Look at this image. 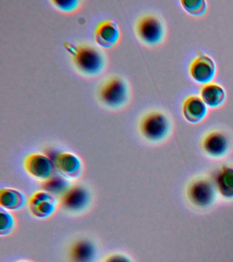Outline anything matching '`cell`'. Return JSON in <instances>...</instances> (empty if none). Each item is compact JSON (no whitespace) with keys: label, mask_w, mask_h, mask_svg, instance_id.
I'll list each match as a JSON object with an SVG mask.
<instances>
[{"label":"cell","mask_w":233,"mask_h":262,"mask_svg":"<svg viewBox=\"0 0 233 262\" xmlns=\"http://www.w3.org/2000/svg\"><path fill=\"white\" fill-rule=\"evenodd\" d=\"M71 62L77 73L87 78L99 77L108 67V57L104 49L90 43H64Z\"/></svg>","instance_id":"1"},{"label":"cell","mask_w":233,"mask_h":262,"mask_svg":"<svg viewBox=\"0 0 233 262\" xmlns=\"http://www.w3.org/2000/svg\"><path fill=\"white\" fill-rule=\"evenodd\" d=\"M97 98L104 108L120 112L130 105L132 100L130 84L121 76H109L98 87Z\"/></svg>","instance_id":"2"},{"label":"cell","mask_w":233,"mask_h":262,"mask_svg":"<svg viewBox=\"0 0 233 262\" xmlns=\"http://www.w3.org/2000/svg\"><path fill=\"white\" fill-rule=\"evenodd\" d=\"M138 130L141 136L149 142H161L171 132V120L162 111H149L141 117Z\"/></svg>","instance_id":"3"},{"label":"cell","mask_w":233,"mask_h":262,"mask_svg":"<svg viewBox=\"0 0 233 262\" xmlns=\"http://www.w3.org/2000/svg\"><path fill=\"white\" fill-rule=\"evenodd\" d=\"M137 38L145 46H159L164 41L166 29L164 23L159 16L153 13L141 15L135 24Z\"/></svg>","instance_id":"4"},{"label":"cell","mask_w":233,"mask_h":262,"mask_svg":"<svg viewBox=\"0 0 233 262\" xmlns=\"http://www.w3.org/2000/svg\"><path fill=\"white\" fill-rule=\"evenodd\" d=\"M214 182L205 178L194 180L187 190L190 203L196 208L205 209L214 204L217 195Z\"/></svg>","instance_id":"5"},{"label":"cell","mask_w":233,"mask_h":262,"mask_svg":"<svg viewBox=\"0 0 233 262\" xmlns=\"http://www.w3.org/2000/svg\"><path fill=\"white\" fill-rule=\"evenodd\" d=\"M122 33L119 25L114 18H105L96 26L94 38L98 46L103 49H112L119 45Z\"/></svg>","instance_id":"6"},{"label":"cell","mask_w":233,"mask_h":262,"mask_svg":"<svg viewBox=\"0 0 233 262\" xmlns=\"http://www.w3.org/2000/svg\"><path fill=\"white\" fill-rule=\"evenodd\" d=\"M24 167L27 173L34 179L43 182L54 176V161L44 153H32L26 157Z\"/></svg>","instance_id":"7"},{"label":"cell","mask_w":233,"mask_h":262,"mask_svg":"<svg viewBox=\"0 0 233 262\" xmlns=\"http://www.w3.org/2000/svg\"><path fill=\"white\" fill-rule=\"evenodd\" d=\"M28 204L32 216L36 219H46L56 212L59 202L56 196L44 190L34 192Z\"/></svg>","instance_id":"8"},{"label":"cell","mask_w":233,"mask_h":262,"mask_svg":"<svg viewBox=\"0 0 233 262\" xmlns=\"http://www.w3.org/2000/svg\"><path fill=\"white\" fill-rule=\"evenodd\" d=\"M91 196L85 188L79 185L71 186L60 196L59 205L61 208L71 213H79L89 206Z\"/></svg>","instance_id":"9"},{"label":"cell","mask_w":233,"mask_h":262,"mask_svg":"<svg viewBox=\"0 0 233 262\" xmlns=\"http://www.w3.org/2000/svg\"><path fill=\"white\" fill-rule=\"evenodd\" d=\"M55 168L60 175L69 179H77L82 175L83 162L74 153L63 151L54 159Z\"/></svg>","instance_id":"10"},{"label":"cell","mask_w":233,"mask_h":262,"mask_svg":"<svg viewBox=\"0 0 233 262\" xmlns=\"http://www.w3.org/2000/svg\"><path fill=\"white\" fill-rule=\"evenodd\" d=\"M202 147L206 155L214 159H219L228 152L230 140L223 131L214 130L204 137Z\"/></svg>","instance_id":"11"},{"label":"cell","mask_w":233,"mask_h":262,"mask_svg":"<svg viewBox=\"0 0 233 262\" xmlns=\"http://www.w3.org/2000/svg\"><path fill=\"white\" fill-rule=\"evenodd\" d=\"M189 73L198 83H207L216 75V64L208 55L200 54L190 64Z\"/></svg>","instance_id":"12"},{"label":"cell","mask_w":233,"mask_h":262,"mask_svg":"<svg viewBox=\"0 0 233 262\" xmlns=\"http://www.w3.org/2000/svg\"><path fill=\"white\" fill-rule=\"evenodd\" d=\"M207 108L203 100L197 96H190L184 101L183 116L188 122L198 123L204 118Z\"/></svg>","instance_id":"13"},{"label":"cell","mask_w":233,"mask_h":262,"mask_svg":"<svg viewBox=\"0 0 233 262\" xmlns=\"http://www.w3.org/2000/svg\"><path fill=\"white\" fill-rule=\"evenodd\" d=\"M95 246L87 239H80L71 246L69 257L72 262H93L96 257Z\"/></svg>","instance_id":"14"},{"label":"cell","mask_w":233,"mask_h":262,"mask_svg":"<svg viewBox=\"0 0 233 262\" xmlns=\"http://www.w3.org/2000/svg\"><path fill=\"white\" fill-rule=\"evenodd\" d=\"M217 191L226 200H233V167L224 166L217 173L214 180Z\"/></svg>","instance_id":"15"},{"label":"cell","mask_w":233,"mask_h":262,"mask_svg":"<svg viewBox=\"0 0 233 262\" xmlns=\"http://www.w3.org/2000/svg\"><path fill=\"white\" fill-rule=\"evenodd\" d=\"M27 203L26 195L20 190L5 188L0 190V206L9 211L19 210Z\"/></svg>","instance_id":"16"},{"label":"cell","mask_w":233,"mask_h":262,"mask_svg":"<svg viewBox=\"0 0 233 262\" xmlns=\"http://www.w3.org/2000/svg\"><path fill=\"white\" fill-rule=\"evenodd\" d=\"M201 96L204 103L210 107H217L224 103L226 92L218 84L208 83L202 87Z\"/></svg>","instance_id":"17"},{"label":"cell","mask_w":233,"mask_h":262,"mask_svg":"<svg viewBox=\"0 0 233 262\" xmlns=\"http://www.w3.org/2000/svg\"><path fill=\"white\" fill-rule=\"evenodd\" d=\"M70 182L62 175H54L43 182V188L54 196H62L71 187Z\"/></svg>","instance_id":"18"},{"label":"cell","mask_w":233,"mask_h":262,"mask_svg":"<svg viewBox=\"0 0 233 262\" xmlns=\"http://www.w3.org/2000/svg\"><path fill=\"white\" fill-rule=\"evenodd\" d=\"M50 2L55 9L66 14L78 12L83 6V2L80 0H52Z\"/></svg>","instance_id":"19"},{"label":"cell","mask_w":233,"mask_h":262,"mask_svg":"<svg viewBox=\"0 0 233 262\" xmlns=\"http://www.w3.org/2000/svg\"><path fill=\"white\" fill-rule=\"evenodd\" d=\"M16 227L15 217L9 210H0V234L2 236L11 234Z\"/></svg>","instance_id":"20"},{"label":"cell","mask_w":233,"mask_h":262,"mask_svg":"<svg viewBox=\"0 0 233 262\" xmlns=\"http://www.w3.org/2000/svg\"><path fill=\"white\" fill-rule=\"evenodd\" d=\"M184 9L192 15L200 16L206 12V2L203 0H181Z\"/></svg>","instance_id":"21"},{"label":"cell","mask_w":233,"mask_h":262,"mask_svg":"<svg viewBox=\"0 0 233 262\" xmlns=\"http://www.w3.org/2000/svg\"><path fill=\"white\" fill-rule=\"evenodd\" d=\"M103 262H133L128 255L121 253L112 254L106 257Z\"/></svg>","instance_id":"22"},{"label":"cell","mask_w":233,"mask_h":262,"mask_svg":"<svg viewBox=\"0 0 233 262\" xmlns=\"http://www.w3.org/2000/svg\"><path fill=\"white\" fill-rule=\"evenodd\" d=\"M15 262H30L28 261H26V260H19V261H15Z\"/></svg>","instance_id":"23"}]
</instances>
